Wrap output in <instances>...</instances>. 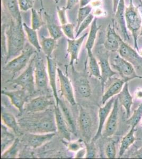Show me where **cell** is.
Instances as JSON below:
<instances>
[{
    "instance_id": "6da1fadb",
    "label": "cell",
    "mask_w": 142,
    "mask_h": 159,
    "mask_svg": "<svg viewBox=\"0 0 142 159\" xmlns=\"http://www.w3.org/2000/svg\"><path fill=\"white\" fill-rule=\"evenodd\" d=\"M24 31L22 22L10 18V24L6 28L7 47L6 63L9 60L21 54L24 51L25 40Z\"/></svg>"
},
{
    "instance_id": "7a4b0ae2",
    "label": "cell",
    "mask_w": 142,
    "mask_h": 159,
    "mask_svg": "<svg viewBox=\"0 0 142 159\" xmlns=\"http://www.w3.org/2000/svg\"><path fill=\"white\" fill-rule=\"evenodd\" d=\"M125 19L128 30L130 31L133 38L134 48L140 52L138 39L140 37L142 25V14L139 7L134 4L133 0H130V3L125 8Z\"/></svg>"
},
{
    "instance_id": "3957f363",
    "label": "cell",
    "mask_w": 142,
    "mask_h": 159,
    "mask_svg": "<svg viewBox=\"0 0 142 159\" xmlns=\"http://www.w3.org/2000/svg\"><path fill=\"white\" fill-rule=\"evenodd\" d=\"M20 124L26 129L36 134H44L56 131L57 127L55 125L54 117L50 114L44 116L29 118L22 120Z\"/></svg>"
},
{
    "instance_id": "277c9868",
    "label": "cell",
    "mask_w": 142,
    "mask_h": 159,
    "mask_svg": "<svg viewBox=\"0 0 142 159\" xmlns=\"http://www.w3.org/2000/svg\"><path fill=\"white\" fill-rule=\"evenodd\" d=\"M110 63L112 69L118 73L121 79L124 80L125 82H128L135 79H142V76L137 74L133 65L122 58L119 55L113 56L110 61Z\"/></svg>"
},
{
    "instance_id": "5b68a950",
    "label": "cell",
    "mask_w": 142,
    "mask_h": 159,
    "mask_svg": "<svg viewBox=\"0 0 142 159\" xmlns=\"http://www.w3.org/2000/svg\"><path fill=\"white\" fill-rule=\"evenodd\" d=\"M34 56L33 57L27 69L19 76L13 80V83L20 85L22 89L29 94H33L35 90V79L34 77Z\"/></svg>"
},
{
    "instance_id": "8992f818",
    "label": "cell",
    "mask_w": 142,
    "mask_h": 159,
    "mask_svg": "<svg viewBox=\"0 0 142 159\" xmlns=\"http://www.w3.org/2000/svg\"><path fill=\"white\" fill-rule=\"evenodd\" d=\"M33 47H28L24 49L21 54L9 61L4 67V70L13 73H16L22 70L27 66L31 56L36 53V51Z\"/></svg>"
},
{
    "instance_id": "52a82bcc",
    "label": "cell",
    "mask_w": 142,
    "mask_h": 159,
    "mask_svg": "<svg viewBox=\"0 0 142 159\" xmlns=\"http://www.w3.org/2000/svg\"><path fill=\"white\" fill-rule=\"evenodd\" d=\"M118 54L127 61L133 65L135 68L140 69L142 67V56L139 52L121 38Z\"/></svg>"
},
{
    "instance_id": "ba28073f",
    "label": "cell",
    "mask_w": 142,
    "mask_h": 159,
    "mask_svg": "<svg viewBox=\"0 0 142 159\" xmlns=\"http://www.w3.org/2000/svg\"><path fill=\"white\" fill-rule=\"evenodd\" d=\"M34 74L36 87L39 90L47 89L48 75L43 60L38 55H34Z\"/></svg>"
},
{
    "instance_id": "9c48e42d",
    "label": "cell",
    "mask_w": 142,
    "mask_h": 159,
    "mask_svg": "<svg viewBox=\"0 0 142 159\" xmlns=\"http://www.w3.org/2000/svg\"><path fill=\"white\" fill-rule=\"evenodd\" d=\"M121 38L116 31L115 21L112 19V24H109L107 28L106 37L104 43L105 49L112 52H118Z\"/></svg>"
},
{
    "instance_id": "30bf717a",
    "label": "cell",
    "mask_w": 142,
    "mask_h": 159,
    "mask_svg": "<svg viewBox=\"0 0 142 159\" xmlns=\"http://www.w3.org/2000/svg\"><path fill=\"white\" fill-rule=\"evenodd\" d=\"M119 102L118 98H115L112 111L107 119L104 134L107 137H112L115 134L118 126L119 118Z\"/></svg>"
},
{
    "instance_id": "8fae6325",
    "label": "cell",
    "mask_w": 142,
    "mask_h": 159,
    "mask_svg": "<svg viewBox=\"0 0 142 159\" xmlns=\"http://www.w3.org/2000/svg\"><path fill=\"white\" fill-rule=\"evenodd\" d=\"M54 104L52 99L48 96H39L25 105L24 110L26 112L36 113L41 112Z\"/></svg>"
},
{
    "instance_id": "7c38bea8",
    "label": "cell",
    "mask_w": 142,
    "mask_h": 159,
    "mask_svg": "<svg viewBox=\"0 0 142 159\" xmlns=\"http://www.w3.org/2000/svg\"><path fill=\"white\" fill-rule=\"evenodd\" d=\"M57 74L59 78L62 95L65 98L71 105L74 106L76 104V101L74 97V91L68 77L66 76L59 68H57Z\"/></svg>"
},
{
    "instance_id": "4fadbf2b",
    "label": "cell",
    "mask_w": 142,
    "mask_h": 159,
    "mask_svg": "<svg viewBox=\"0 0 142 159\" xmlns=\"http://www.w3.org/2000/svg\"><path fill=\"white\" fill-rule=\"evenodd\" d=\"M125 1L120 0L118 6L115 14V17L119 27L121 29V34L123 37V39L125 42H128L131 40L130 34L128 33L127 25H126V19H125Z\"/></svg>"
},
{
    "instance_id": "5bb4252c",
    "label": "cell",
    "mask_w": 142,
    "mask_h": 159,
    "mask_svg": "<svg viewBox=\"0 0 142 159\" xmlns=\"http://www.w3.org/2000/svg\"><path fill=\"white\" fill-rule=\"evenodd\" d=\"M79 121L81 135L89 142L92 133V119L89 112L83 107H80Z\"/></svg>"
},
{
    "instance_id": "9a60e30c",
    "label": "cell",
    "mask_w": 142,
    "mask_h": 159,
    "mask_svg": "<svg viewBox=\"0 0 142 159\" xmlns=\"http://www.w3.org/2000/svg\"><path fill=\"white\" fill-rule=\"evenodd\" d=\"M54 114L56 127L59 135L63 139H66L67 141H70L71 139L70 129L64 117L59 106H55Z\"/></svg>"
},
{
    "instance_id": "2e32d148",
    "label": "cell",
    "mask_w": 142,
    "mask_h": 159,
    "mask_svg": "<svg viewBox=\"0 0 142 159\" xmlns=\"http://www.w3.org/2000/svg\"><path fill=\"white\" fill-rule=\"evenodd\" d=\"M115 99V98L112 97L109 100L106 104L103 105V107H100L99 109V126H98L97 132L92 139V141L95 142L97 141L102 135V132H103V127L104 126V123H106L107 119H108V117L109 116L110 113L112 111Z\"/></svg>"
},
{
    "instance_id": "e0dca14e",
    "label": "cell",
    "mask_w": 142,
    "mask_h": 159,
    "mask_svg": "<svg viewBox=\"0 0 142 159\" xmlns=\"http://www.w3.org/2000/svg\"><path fill=\"white\" fill-rule=\"evenodd\" d=\"M98 62L100 67L101 73L102 76L101 82L103 89L104 84L113 75L117 74V72L112 69V66L110 63L109 56L108 52H105L104 54L101 55L99 57Z\"/></svg>"
},
{
    "instance_id": "ac0fdd59",
    "label": "cell",
    "mask_w": 142,
    "mask_h": 159,
    "mask_svg": "<svg viewBox=\"0 0 142 159\" xmlns=\"http://www.w3.org/2000/svg\"><path fill=\"white\" fill-rule=\"evenodd\" d=\"M88 33H86L79 38L74 39H67V52L70 56V65H73L74 61H77L79 55L83 45V42Z\"/></svg>"
},
{
    "instance_id": "d6986e66",
    "label": "cell",
    "mask_w": 142,
    "mask_h": 159,
    "mask_svg": "<svg viewBox=\"0 0 142 159\" xmlns=\"http://www.w3.org/2000/svg\"><path fill=\"white\" fill-rule=\"evenodd\" d=\"M55 135V133L46 134L31 133L25 135V140L28 146L36 148L51 140Z\"/></svg>"
},
{
    "instance_id": "ffe728a7",
    "label": "cell",
    "mask_w": 142,
    "mask_h": 159,
    "mask_svg": "<svg viewBox=\"0 0 142 159\" xmlns=\"http://www.w3.org/2000/svg\"><path fill=\"white\" fill-rule=\"evenodd\" d=\"M117 98L119 104L125 109L126 117L128 119L131 115V106L133 104V98L130 92L128 82L125 83L122 90L118 94Z\"/></svg>"
},
{
    "instance_id": "44dd1931",
    "label": "cell",
    "mask_w": 142,
    "mask_h": 159,
    "mask_svg": "<svg viewBox=\"0 0 142 159\" xmlns=\"http://www.w3.org/2000/svg\"><path fill=\"white\" fill-rule=\"evenodd\" d=\"M25 90L23 89L20 90L7 91H2V94L7 96L10 100L12 104L16 107L20 112L24 109L25 103L26 100V93Z\"/></svg>"
},
{
    "instance_id": "7402d4cb",
    "label": "cell",
    "mask_w": 142,
    "mask_h": 159,
    "mask_svg": "<svg viewBox=\"0 0 142 159\" xmlns=\"http://www.w3.org/2000/svg\"><path fill=\"white\" fill-rule=\"evenodd\" d=\"M125 83L126 82L124 80H123L121 78H116L114 80V81L112 82V83L107 87L106 90L103 93L101 99L102 105H104L106 104L109 100L116 95L118 94L121 92V91L122 90Z\"/></svg>"
},
{
    "instance_id": "603a6c76",
    "label": "cell",
    "mask_w": 142,
    "mask_h": 159,
    "mask_svg": "<svg viewBox=\"0 0 142 159\" xmlns=\"http://www.w3.org/2000/svg\"><path fill=\"white\" fill-rule=\"evenodd\" d=\"M48 66V73L49 82L50 87L52 89L55 99L56 101V105H58L59 98L58 96L57 86H56V73H57V68L55 60L51 58V57H46Z\"/></svg>"
},
{
    "instance_id": "cb8c5ba5",
    "label": "cell",
    "mask_w": 142,
    "mask_h": 159,
    "mask_svg": "<svg viewBox=\"0 0 142 159\" xmlns=\"http://www.w3.org/2000/svg\"><path fill=\"white\" fill-rule=\"evenodd\" d=\"M2 4L10 18L16 21L22 22L18 0H2Z\"/></svg>"
},
{
    "instance_id": "d4e9b609",
    "label": "cell",
    "mask_w": 142,
    "mask_h": 159,
    "mask_svg": "<svg viewBox=\"0 0 142 159\" xmlns=\"http://www.w3.org/2000/svg\"><path fill=\"white\" fill-rule=\"evenodd\" d=\"M135 127H131L130 130L121 139L119 150V157H122L128 148L133 144L137 140L135 136Z\"/></svg>"
},
{
    "instance_id": "484cf974",
    "label": "cell",
    "mask_w": 142,
    "mask_h": 159,
    "mask_svg": "<svg viewBox=\"0 0 142 159\" xmlns=\"http://www.w3.org/2000/svg\"><path fill=\"white\" fill-rule=\"evenodd\" d=\"M44 15L46 21L47 29L48 30L50 36L56 40L59 39L63 34L61 26L56 24L51 15H49L46 12L44 13Z\"/></svg>"
},
{
    "instance_id": "4316f807",
    "label": "cell",
    "mask_w": 142,
    "mask_h": 159,
    "mask_svg": "<svg viewBox=\"0 0 142 159\" xmlns=\"http://www.w3.org/2000/svg\"><path fill=\"white\" fill-rule=\"evenodd\" d=\"M101 25H98L97 19L95 18L91 25V28L89 31V33H88V36L85 45V49L87 51L88 55L92 53V50L97 36L98 32L99 31Z\"/></svg>"
},
{
    "instance_id": "83f0119b",
    "label": "cell",
    "mask_w": 142,
    "mask_h": 159,
    "mask_svg": "<svg viewBox=\"0 0 142 159\" xmlns=\"http://www.w3.org/2000/svg\"><path fill=\"white\" fill-rule=\"evenodd\" d=\"M56 106H59L64 117L66 120L68 127L70 129L71 132H72L74 134H76V121L70 109L68 108L66 105H65V103L60 99L58 105Z\"/></svg>"
},
{
    "instance_id": "f1b7e54d",
    "label": "cell",
    "mask_w": 142,
    "mask_h": 159,
    "mask_svg": "<svg viewBox=\"0 0 142 159\" xmlns=\"http://www.w3.org/2000/svg\"><path fill=\"white\" fill-rule=\"evenodd\" d=\"M23 27L30 43L33 46L34 49H36V51L40 52L42 50V47L39 41L37 30L30 27L25 22H23Z\"/></svg>"
},
{
    "instance_id": "f546056e",
    "label": "cell",
    "mask_w": 142,
    "mask_h": 159,
    "mask_svg": "<svg viewBox=\"0 0 142 159\" xmlns=\"http://www.w3.org/2000/svg\"><path fill=\"white\" fill-rule=\"evenodd\" d=\"M56 40L52 37H45L42 38L40 42L42 50L46 57H51L56 45Z\"/></svg>"
},
{
    "instance_id": "4dcf8cb0",
    "label": "cell",
    "mask_w": 142,
    "mask_h": 159,
    "mask_svg": "<svg viewBox=\"0 0 142 159\" xmlns=\"http://www.w3.org/2000/svg\"><path fill=\"white\" fill-rule=\"evenodd\" d=\"M1 118L4 124L15 132V134L19 133V127L18 122L12 114L7 112H2Z\"/></svg>"
},
{
    "instance_id": "1f68e13d",
    "label": "cell",
    "mask_w": 142,
    "mask_h": 159,
    "mask_svg": "<svg viewBox=\"0 0 142 159\" xmlns=\"http://www.w3.org/2000/svg\"><path fill=\"white\" fill-rule=\"evenodd\" d=\"M89 68L90 70L91 75L100 80L101 81L102 76L101 73L100 67L99 65V62L97 61V59L94 56L93 53L88 55Z\"/></svg>"
},
{
    "instance_id": "d6a6232c",
    "label": "cell",
    "mask_w": 142,
    "mask_h": 159,
    "mask_svg": "<svg viewBox=\"0 0 142 159\" xmlns=\"http://www.w3.org/2000/svg\"><path fill=\"white\" fill-rule=\"evenodd\" d=\"M77 83V90L81 96L84 98H88L91 94V88L88 80L85 78L79 79Z\"/></svg>"
},
{
    "instance_id": "836d02e7",
    "label": "cell",
    "mask_w": 142,
    "mask_h": 159,
    "mask_svg": "<svg viewBox=\"0 0 142 159\" xmlns=\"http://www.w3.org/2000/svg\"><path fill=\"white\" fill-rule=\"evenodd\" d=\"M142 119V102L134 111L133 114L131 115L127 120V124L131 127H136Z\"/></svg>"
},
{
    "instance_id": "e575fe53",
    "label": "cell",
    "mask_w": 142,
    "mask_h": 159,
    "mask_svg": "<svg viewBox=\"0 0 142 159\" xmlns=\"http://www.w3.org/2000/svg\"><path fill=\"white\" fill-rule=\"evenodd\" d=\"M31 28L37 30L44 25L43 18L42 12H38L35 9H31Z\"/></svg>"
},
{
    "instance_id": "d590c367",
    "label": "cell",
    "mask_w": 142,
    "mask_h": 159,
    "mask_svg": "<svg viewBox=\"0 0 142 159\" xmlns=\"http://www.w3.org/2000/svg\"><path fill=\"white\" fill-rule=\"evenodd\" d=\"M92 9L93 7L92 5H90V4L83 7H80L78 11L77 25H76V31H77L81 23L92 13Z\"/></svg>"
},
{
    "instance_id": "8d00e7d4",
    "label": "cell",
    "mask_w": 142,
    "mask_h": 159,
    "mask_svg": "<svg viewBox=\"0 0 142 159\" xmlns=\"http://www.w3.org/2000/svg\"><path fill=\"white\" fill-rule=\"evenodd\" d=\"M19 140L16 139L14 142L7 151L3 153L1 157L2 159H14L16 158L19 152Z\"/></svg>"
},
{
    "instance_id": "74e56055",
    "label": "cell",
    "mask_w": 142,
    "mask_h": 159,
    "mask_svg": "<svg viewBox=\"0 0 142 159\" xmlns=\"http://www.w3.org/2000/svg\"><path fill=\"white\" fill-rule=\"evenodd\" d=\"M6 25L2 24L1 25V59L2 62H4L5 63H6L7 56V47L6 46Z\"/></svg>"
},
{
    "instance_id": "f35d334b",
    "label": "cell",
    "mask_w": 142,
    "mask_h": 159,
    "mask_svg": "<svg viewBox=\"0 0 142 159\" xmlns=\"http://www.w3.org/2000/svg\"><path fill=\"white\" fill-rule=\"evenodd\" d=\"M61 26L63 34H65L67 38L70 39H74L76 38V36L74 35L76 26L74 24L68 22L67 24L61 25Z\"/></svg>"
},
{
    "instance_id": "ab89813d",
    "label": "cell",
    "mask_w": 142,
    "mask_h": 159,
    "mask_svg": "<svg viewBox=\"0 0 142 159\" xmlns=\"http://www.w3.org/2000/svg\"><path fill=\"white\" fill-rule=\"evenodd\" d=\"M94 15L93 13H91L84 21H83L81 25H80L79 27L76 31V38H77L79 36L80 34L83 33V31L88 28L89 26L91 25L92 22L94 19Z\"/></svg>"
},
{
    "instance_id": "60d3db41",
    "label": "cell",
    "mask_w": 142,
    "mask_h": 159,
    "mask_svg": "<svg viewBox=\"0 0 142 159\" xmlns=\"http://www.w3.org/2000/svg\"><path fill=\"white\" fill-rule=\"evenodd\" d=\"M1 131V148L2 152H3L6 146L11 143L13 140H14V138L12 135L9 134L7 131H6V129H4L3 126H2Z\"/></svg>"
},
{
    "instance_id": "b9f144b4",
    "label": "cell",
    "mask_w": 142,
    "mask_h": 159,
    "mask_svg": "<svg viewBox=\"0 0 142 159\" xmlns=\"http://www.w3.org/2000/svg\"><path fill=\"white\" fill-rule=\"evenodd\" d=\"M105 153L109 159H115L116 157L117 154V148L116 144L114 141L110 142L107 145L106 148L105 149Z\"/></svg>"
},
{
    "instance_id": "7bdbcfd3",
    "label": "cell",
    "mask_w": 142,
    "mask_h": 159,
    "mask_svg": "<svg viewBox=\"0 0 142 159\" xmlns=\"http://www.w3.org/2000/svg\"><path fill=\"white\" fill-rule=\"evenodd\" d=\"M86 159H94L97 157V150L94 141L86 144Z\"/></svg>"
},
{
    "instance_id": "ee69618b",
    "label": "cell",
    "mask_w": 142,
    "mask_h": 159,
    "mask_svg": "<svg viewBox=\"0 0 142 159\" xmlns=\"http://www.w3.org/2000/svg\"><path fill=\"white\" fill-rule=\"evenodd\" d=\"M35 0H18L20 11H27L34 8Z\"/></svg>"
},
{
    "instance_id": "f6af8a7d",
    "label": "cell",
    "mask_w": 142,
    "mask_h": 159,
    "mask_svg": "<svg viewBox=\"0 0 142 159\" xmlns=\"http://www.w3.org/2000/svg\"><path fill=\"white\" fill-rule=\"evenodd\" d=\"M66 11V7H57L58 18L61 25L67 24L68 22L67 18Z\"/></svg>"
},
{
    "instance_id": "bcb514c9",
    "label": "cell",
    "mask_w": 142,
    "mask_h": 159,
    "mask_svg": "<svg viewBox=\"0 0 142 159\" xmlns=\"http://www.w3.org/2000/svg\"><path fill=\"white\" fill-rule=\"evenodd\" d=\"M67 144L68 150L73 152H77L79 150L82 148V144L80 141L71 142Z\"/></svg>"
},
{
    "instance_id": "7dc6e473",
    "label": "cell",
    "mask_w": 142,
    "mask_h": 159,
    "mask_svg": "<svg viewBox=\"0 0 142 159\" xmlns=\"http://www.w3.org/2000/svg\"><path fill=\"white\" fill-rule=\"evenodd\" d=\"M80 0H67L66 9L67 10H70L73 9L75 6L80 3Z\"/></svg>"
},
{
    "instance_id": "c3c4849f",
    "label": "cell",
    "mask_w": 142,
    "mask_h": 159,
    "mask_svg": "<svg viewBox=\"0 0 142 159\" xmlns=\"http://www.w3.org/2000/svg\"><path fill=\"white\" fill-rule=\"evenodd\" d=\"M86 148H81L76 153V158H83L86 156Z\"/></svg>"
},
{
    "instance_id": "681fc988",
    "label": "cell",
    "mask_w": 142,
    "mask_h": 159,
    "mask_svg": "<svg viewBox=\"0 0 142 159\" xmlns=\"http://www.w3.org/2000/svg\"><path fill=\"white\" fill-rule=\"evenodd\" d=\"M92 0H80V7H83L88 6L92 2Z\"/></svg>"
},
{
    "instance_id": "f907efd6",
    "label": "cell",
    "mask_w": 142,
    "mask_h": 159,
    "mask_svg": "<svg viewBox=\"0 0 142 159\" xmlns=\"http://www.w3.org/2000/svg\"><path fill=\"white\" fill-rule=\"evenodd\" d=\"M135 96L137 99H142V89H137L135 92Z\"/></svg>"
},
{
    "instance_id": "816d5d0a",
    "label": "cell",
    "mask_w": 142,
    "mask_h": 159,
    "mask_svg": "<svg viewBox=\"0 0 142 159\" xmlns=\"http://www.w3.org/2000/svg\"><path fill=\"white\" fill-rule=\"evenodd\" d=\"M120 0H112V10L114 13L117 10V7L118 6L119 2Z\"/></svg>"
},
{
    "instance_id": "f5cc1de1",
    "label": "cell",
    "mask_w": 142,
    "mask_h": 159,
    "mask_svg": "<svg viewBox=\"0 0 142 159\" xmlns=\"http://www.w3.org/2000/svg\"><path fill=\"white\" fill-rule=\"evenodd\" d=\"M135 158H142V148L139 149L138 151L135 153V155L134 156Z\"/></svg>"
},
{
    "instance_id": "db71d44e",
    "label": "cell",
    "mask_w": 142,
    "mask_h": 159,
    "mask_svg": "<svg viewBox=\"0 0 142 159\" xmlns=\"http://www.w3.org/2000/svg\"><path fill=\"white\" fill-rule=\"evenodd\" d=\"M140 9H141V14H142V1L140 0ZM140 37H141L142 38V25H141V28H140Z\"/></svg>"
},
{
    "instance_id": "11a10c76",
    "label": "cell",
    "mask_w": 142,
    "mask_h": 159,
    "mask_svg": "<svg viewBox=\"0 0 142 159\" xmlns=\"http://www.w3.org/2000/svg\"><path fill=\"white\" fill-rule=\"evenodd\" d=\"M37 1H38L39 3L40 4V6H41V7H42V9H44V4H43V0H37Z\"/></svg>"
},
{
    "instance_id": "9f6ffc18",
    "label": "cell",
    "mask_w": 142,
    "mask_h": 159,
    "mask_svg": "<svg viewBox=\"0 0 142 159\" xmlns=\"http://www.w3.org/2000/svg\"><path fill=\"white\" fill-rule=\"evenodd\" d=\"M60 1H61V0H54V1H55L56 4L60 2Z\"/></svg>"
},
{
    "instance_id": "6f0895ef",
    "label": "cell",
    "mask_w": 142,
    "mask_h": 159,
    "mask_svg": "<svg viewBox=\"0 0 142 159\" xmlns=\"http://www.w3.org/2000/svg\"><path fill=\"white\" fill-rule=\"evenodd\" d=\"M141 125H142V120H141Z\"/></svg>"
},
{
    "instance_id": "680465c9",
    "label": "cell",
    "mask_w": 142,
    "mask_h": 159,
    "mask_svg": "<svg viewBox=\"0 0 142 159\" xmlns=\"http://www.w3.org/2000/svg\"></svg>"
}]
</instances>
